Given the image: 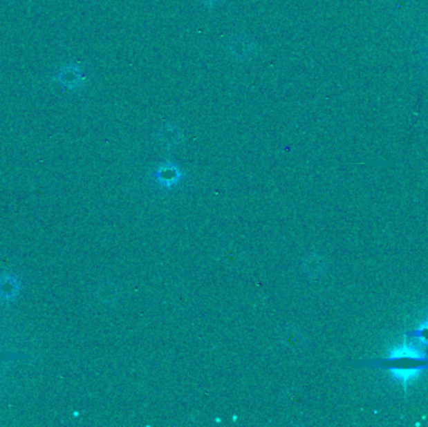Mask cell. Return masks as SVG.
Here are the masks:
<instances>
[{"label":"cell","instance_id":"obj_9","mask_svg":"<svg viewBox=\"0 0 428 427\" xmlns=\"http://www.w3.org/2000/svg\"><path fill=\"white\" fill-rule=\"evenodd\" d=\"M420 50H421L422 53L428 54V46L427 47L421 48Z\"/></svg>","mask_w":428,"mask_h":427},{"label":"cell","instance_id":"obj_3","mask_svg":"<svg viewBox=\"0 0 428 427\" xmlns=\"http://www.w3.org/2000/svg\"><path fill=\"white\" fill-rule=\"evenodd\" d=\"M227 52L233 59L244 61V60L250 59L252 55L256 54L257 46H256L254 40L250 38L248 35L239 34L228 41Z\"/></svg>","mask_w":428,"mask_h":427},{"label":"cell","instance_id":"obj_2","mask_svg":"<svg viewBox=\"0 0 428 427\" xmlns=\"http://www.w3.org/2000/svg\"><path fill=\"white\" fill-rule=\"evenodd\" d=\"M54 80L71 92L78 91L86 83L83 68L77 63H68L59 68V70L54 75Z\"/></svg>","mask_w":428,"mask_h":427},{"label":"cell","instance_id":"obj_4","mask_svg":"<svg viewBox=\"0 0 428 427\" xmlns=\"http://www.w3.org/2000/svg\"><path fill=\"white\" fill-rule=\"evenodd\" d=\"M182 137H183V133H182L180 128L176 123H171V122L163 124L159 129L158 134H157L159 142L167 148L177 146L182 140Z\"/></svg>","mask_w":428,"mask_h":427},{"label":"cell","instance_id":"obj_7","mask_svg":"<svg viewBox=\"0 0 428 427\" xmlns=\"http://www.w3.org/2000/svg\"><path fill=\"white\" fill-rule=\"evenodd\" d=\"M409 339H415L421 343L422 346H426L428 348V320L423 321L420 326H417L415 330L409 331L406 334Z\"/></svg>","mask_w":428,"mask_h":427},{"label":"cell","instance_id":"obj_6","mask_svg":"<svg viewBox=\"0 0 428 427\" xmlns=\"http://www.w3.org/2000/svg\"><path fill=\"white\" fill-rule=\"evenodd\" d=\"M156 178L165 186H171L173 183H176L180 178V171L179 168L173 164V163H165L156 171Z\"/></svg>","mask_w":428,"mask_h":427},{"label":"cell","instance_id":"obj_11","mask_svg":"<svg viewBox=\"0 0 428 427\" xmlns=\"http://www.w3.org/2000/svg\"></svg>","mask_w":428,"mask_h":427},{"label":"cell","instance_id":"obj_8","mask_svg":"<svg viewBox=\"0 0 428 427\" xmlns=\"http://www.w3.org/2000/svg\"><path fill=\"white\" fill-rule=\"evenodd\" d=\"M198 1L207 8L216 7V6L222 3V0H198Z\"/></svg>","mask_w":428,"mask_h":427},{"label":"cell","instance_id":"obj_5","mask_svg":"<svg viewBox=\"0 0 428 427\" xmlns=\"http://www.w3.org/2000/svg\"><path fill=\"white\" fill-rule=\"evenodd\" d=\"M20 291L19 281L13 274H4L0 277V298L6 301L15 300Z\"/></svg>","mask_w":428,"mask_h":427},{"label":"cell","instance_id":"obj_10","mask_svg":"<svg viewBox=\"0 0 428 427\" xmlns=\"http://www.w3.org/2000/svg\"><path fill=\"white\" fill-rule=\"evenodd\" d=\"M427 320H428V308H427Z\"/></svg>","mask_w":428,"mask_h":427},{"label":"cell","instance_id":"obj_1","mask_svg":"<svg viewBox=\"0 0 428 427\" xmlns=\"http://www.w3.org/2000/svg\"><path fill=\"white\" fill-rule=\"evenodd\" d=\"M384 370L389 371L393 379L401 382L404 390L411 380L416 379L422 371L428 370V357L422 354L420 350L407 342V337L401 345L389 350V356L384 360Z\"/></svg>","mask_w":428,"mask_h":427}]
</instances>
